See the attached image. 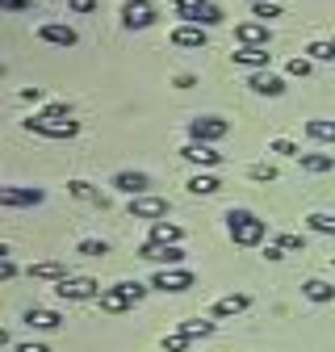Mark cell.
I'll return each mask as SVG.
<instances>
[{
	"mask_svg": "<svg viewBox=\"0 0 335 352\" xmlns=\"http://www.w3.org/2000/svg\"><path fill=\"white\" fill-rule=\"evenodd\" d=\"M264 260H285V252L277 243H264Z\"/></svg>",
	"mask_w": 335,
	"mask_h": 352,
	"instance_id": "7bdbcfd3",
	"label": "cell"
},
{
	"mask_svg": "<svg viewBox=\"0 0 335 352\" xmlns=\"http://www.w3.org/2000/svg\"><path fill=\"white\" fill-rule=\"evenodd\" d=\"M231 59H235V67H247V72H268L273 51L268 47H239V51H231Z\"/></svg>",
	"mask_w": 335,
	"mask_h": 352,
	"instance_id": "8fae6325",
	"label": "cell"
},
{
	"mask_svg": "<svg viewBox=\"0 0 335 352\" xmlns=\"http://www.w3.org/2000/svg\"><path fill=\"white\" fill-rule=\"evenodd\" d=\"M130 218H147V223H159V218H168V201L163 197H130Z\"/></svg>",
	"mask_w": 335,
	"mask_h": 352,
	"instance_id": "30bf717a",
	"label": "cell"
},
{
	"mask_svg": "<svg viewBox=\"0 0 335 352\" xmlns=\"http://www.w3.org/2000/svg\"><path fill=\"white\" fill-rule=\"evenodd\" d=\"M17 101H25V105H30V101H42V88H38V84H34V88H21Z\"/></svg>",
	"mask_w": 335,
	"mask_h": 352,
	"instance_id": "ab89813d",
	"label": "cell"
},
{
	"mask_svg": "<svg viewBox=\"0 0 335 352\" xmlns=\"http://www.w3.org/2000/svg\"><path fill=\"white\" fill-rule=\"evenodd\" d=\"M268 151H273V155H302V151L293 147L289 139H273V143H268Z\"/></svg>",
	"mask_w": 335,
	"mask_h": 352,
	"instance_id": "f35d334b",
	"label": "cell"
},
{
	"mask_svg": "<svg viewBox=\"0 0 335 352\" xmlns=\"http://www.w3.org/2000/svg\"><path fill=\"white\" fill-rule=\"evenodd\" d=\"M251 306V298L247 294H227V298H218L214 306H209V319H235V315H243Z\"/></svg>",
	"mask_w": 335,
	"mask_h": 352,
	"instance_id": "ac0fdd59",
	"label": "cell"
},
{
	"mask_svg": "<svg viewBox=\"0 0 335 352\" xmlns=\"http://www.w3.org/2000/svg\"><path fill=\"white\" fill-rule=\"evenodd\" d=\"M227 235L239 248H260L268 227H264V218H256L251 210H227Z\"/></svg>",
	"mask_w": 335,
	"mask_h": 352,
	"instance_id": "6da1fadb",
	"label": "cell"
},
{
	"mask_svg": "<svg viewBox=\"0 0 335 352\" xmlns=\"http://www.w3.org/2000/svg\"><path fill=\"white\" fill-rule=\"evenodd\" d=\"M101 281L97 277H67V281H59L55 285V298H63V302H89V298H101Z\"/></svg>",
	"mask_w": 335,
	"mask_h": 352,
	"instance_id": "277c9868",
	"label": "cell"
},
{
	"mask_svg": "<svg viewBox=\"0 0 335 352\" xmlns=\"http://www.w3.org/2000/svg\"><path fill=\"white\" fill-rule=\"evenodd\" d=\"M302 294H306L310 302H335V285H327V281H319V277L302 281Z\"/></svg>",
	"mask_w": 335,
	"mask_h": 352,
	"instance_id": "4316f807",
	"label": "cell"
},
{
	"mask_svg": "<svg viewBox=\"0 0 335 352\" xmlns=\"http://www.w3.org/2000/svg\"><path fill=\"white\" fill-rule=\"evenodd\" d=\"M21 126L34 130V135H47V139H76V130H80L76 118H67V122H38V118H25Z\"/></svg>",
	"mask_w": 335,
	"mask_h": 352,
	"instance_id": "52a82bcc",
	"label": "cell"
},
{
	"mask_svg": "<svg viewBox=\"0 0 335 352\" xmlns=\"http://www.w3.org/2000/svg\"><path fill=\"white\" fill-rule=\"evenodd\" d=\"M181 155L189 160V164H197V168H218L222 164V151H214V143H185L181 147Z\"/></svg>",
	"mask_w": 335,
	"mask_h": 352,
	"instance_id": "7c38bea8",
	"label": "cell"
},
{
	"mask_svg": "<svg viewBox=\"0 0 335 352\" xmlns=\"http://www.w3.org/2000/svg\"><path fill=\"white\" fill-rule=\"evenodd\" d=\"M247 88H251L256 97H281V93H285V80L273 76V72H251V76H247Z\"/></svg>",
	"mask_w": 335,
	"mask_h": 352,
	"instance_id": "e0dca14e",
	"label": "cell"
},
{
	"mask_svg": "<svg viewBox=\"0 0 335 352\" xmlns=\"http://www.w3.org/2000/svg\"><path fill=\"white\" fill-rule=\"evenodd\" d=\"M273 243H277L285 256H289V252H306V239H302V235H277Z\"/></svg>",
	"mask_w": 335,
	"mask_h": 352,
	"instance_id": "d590c367",
	"label": "cell"
},
{
	"mask_svg": "<svg viewBox=\"0 0 335 352\" xmlns=\"http://www.w3.org/2000/svg\"><path fill=\"white\" fill-rule=\"evenodd\" d=\"M117 193H126V197H143L147 189H151V176L147 172H130V168H126V172H117L113 176V181H109Z\"/></svg>",
	"mask_w": 335,
	"mask_h": 352,
	"instance_id": "9c48e42d",
	"label": "cell"
},
{
	"mask_svg": "<svg viewBox=\"0 0 335 352\" xmlns=\"http://www.w3.org/2000/svg\"><path fill=\"white\" fill-rule=\"evenodd\" d=\"M218 189H222V181H218V176H209V172H197L193 181H189V193L193 197H214Z\"/></svg>",
	"mask_w": 335,
	"mask_h": 352,
	"instance_id": "d4e9b609",
	"label": "cell"
},
{
	"mask_svg": "<svg viewBox=\"0 0 335 352\" xmlns=\"http://www.w3.org/2000/svg\"><path fill=\"white\" fill-rule=\"evenodd\" d=\"M251 17L268 25L273 17H281V5H273V0H260V5H251Z\"/></svg>",
	"mask_w": 335,
	"mask_h": 352,
	"instance_id": "1f68e13d",
	"label": "cell"
},
{
	"mask_svg": "<svg viewBox=\"0 0 335 352\" xmlns=\"http://www.w3.org/2000/svg\"><path fill=\"white\" fill-rule=\"evenodd\" d=\"M42 201H47V193H42V189H25V185H5V189H0V206H9V210L42 206Z\"/></svg>",
	"mask_w": 335,
	"mask_h": 352,
	"instance_id": "ba28073f",
	"label": "cell"
},
{
	"mask_svg": "<svg viewBox=\"0 0 335 352\" xmlns=\"http://www.w3.org/2000/svg\"><path fill=\"white\" fill-rule=\"evenodd\" d=\"M306 227L319 235H335V218L331 214H306Z\"/></svg>",
	"mask_w": 335,
	"mask_h": 352,
	"instance_id": "f546056e",
	"label": "cell"
},
{
	"mask_svg": "<svg viewBox=\"0 0 335 352\" xmlns=\"http://www.w3.org/2000/svg\"><path fill=\"white\" fill-rule=\"evenodd\" d=\"M113 289H117V294H122L126 302H135V306H139V302L147 298V289H151V285H147V281H117Z\"/></svg>",
	"mask_w": 335,
	"mask_h": 352,
	"instance_id": "f1b7e54d",
	"label": "cell"
},
{
	"mask_svg": "<svg viewBox=\"0 0 335 352\" xmlns=\"http://www.w3.org/2000/svg\"><path fill=\"white\" fill-rule=\"evenodd\" d=\"M268 25L264 21H239L235 25V42H239V47H268Z\"/></svg>",
	"mask_w": 335,
	"mask_h": 352,
	"instance_id": "4fadbf2b",
	"label": "cell"
},
{
	"mask_svg": "<svg viewBox=\"0 0 335 352\" xmlns=\"http://www.w3.org/2000/svg\"><path fill=\"white\" fill-rule=\"evenodd\" d=\"M205 42H209V38H205L201 25H185V21H181V25L172 30V47H181V51H205Z\"/></svg>",
	"mask_w": 335,
	"mask_h": 352,
	"instance_id": "2e32d148",
	"label": "cell"
},
{
	"mask_svg": "<svg viewBox=\"0 0 335 352\" xmlns=\"http://www.w3.org/2000/svg\"><path fill=\"white\" fill-rule=\"evenodd\" d=\"M71 9H76V13H93L97 0H71Z\"/></svg>",
	"mask_w": 335,
	"mask_h": 352,
	"instance_id": "b9f144b4",
	"label": "cell"
},
{
	"mask_svg": "<svg viewBox=\"0 0 335 352\" xmlns=\"http://www.w3.org/2000/svg\"><path fill=\"white\" fill-rule=\"evenodd\" d=\"M298 164H302L306 172H331V168H335V155H327V151H302Z\"/></svg>",
	"mask_w": 335,
	"mask_h": 352,
	"instance_id": "484cf974",
	"label": "cell"
},
{
	"mask_svg": "<svg viewBox=\"0 0 335 352\" xmlns=\"http://www.w3.org/2000/svg\"><path fill=\"white\" fill-rule=\"evenodd\" d=\"M30 277L34 281H67V269H63V264L59 260H42V264H30Z\"/></svg>",
	"mask_w": 335,
	"mask_h": 352,
	"instance_id": "ffe728a7",
	"label": "cell"
},
{
	"mask_svg": "<svg viewBox=\"0 0 335 352\" xmlns=\"http://www.w3.org/2000/svg\"><path fill=\"white\" fill-rule=\"evenodd\" d=\"M331 264H335V256H331Z\"/></svg>",
	"mask_w": 335,
	"mask_h": 352,
	"instance_id": "c3c4849f",
	"label": "cell"
},
{
	"mask_svg": "<svg viewBox=\"0 0 335 352\" xmlns=\"http://www.w3.org/2000/svg\"><path fill=\"white\" fill-rule=\"evenodd\" d=\"M67 193H71V197H80V201H93V206H101V210L109 206V201H105V193H101L97 185H89V181H67Z\"/></svg>",
	"mask_w": 335,
	"mask_h": 352,
	"instance_id": "cb8c5ba5",
	"label": "cell"
},
{
	"mask_svg": "<svg viewBox=\"0 0 335 352\" xmlns=\"http://www.w3.org/2000/svg\"><path fill=\"white\" fill-rule=\"evenodd\" d=\"M21 323H25L30 331H55V327L63 323V315H59V311H47V306H30V311L21 315Z\"/></svg>",
	"mask_w": 335,
	"mask_h": 352,
	"instance_id": "9a60e30c",
	"label": "cell"
},
{
	"mask_svg": "<svg viewBox=\"0 0 335 352\" xmlns=\"http://www.w3.org/2000/svg\"><path fill=\"white\" fill-rule=\"evenodd\" d=\"M163 352H189V336H181V331L163 336Z\"/></svg>",
	"mask_w": 335,
	"mask_h": 352,
	"instance_id": "74e56055",
	"label": "cell"
},
{
	"mask_svg": "<svg viewBox=\"0 0 335 352\" xmlns=\"http://www.w3.org/2000/svg\"><path fill=\"white\" fill-rule=\"evenodd\" d=\"M126 5H147V0H126Z\"/></svg>",
	"mask_w": 335,
	"mask_h": 352,
	"instance_id": "bcb514c9",
	"label": "cell"
},
{
	"mask_svg": "<svg viewBox=\"0 0 335 352\" xmlns=\"http://www.w3.org/2000/svg\"><path fill=\"white\" fill-rule=\"evenodd\" d=\"M122 21H126V30H147V25L155 21V9H151V5H126Z\"/></svg>",
	"mask_w": 335,
	"mask_h": 352,
	"instance_id": "44dd1931",
	"label": "cell"
},
{
	"mask_svg": "<svg viewBox=\"0 0 335 352\" xmlns=\"http://www.w3.org/2000/svg\"><path fill=\"white\" fill-rule=\"evenodd\" d=\"M176 17L185 25H201V30H209V25L222 21V13H218L214 0H176Z\"/></svg>",
	"mask_w": 335,
	"mask_h": 352,
	"instance_id": "7a4b0ae2",
	"label": "cell"
},
{
	"mask_svg": "<svg viewBox=\"0 0 335 352\" xmlns=\"http://www.w3.org/2000/svg\"><path fill=\"white\" fill-rule=\"evenodd\" d=\"M247 176H251V181H260V185H273V181H277V168H273V164H251Z\"/></svg>",
	"mask_w": 335,
	"mask_h": 352,
	"instance_id": "d6a6232c",
	"label": "cell"
},
{
	"mask_svg": "<svg viewBox=\"0 0 335 352\" xmlns=\"http://www.w3.org/2000/svg\"><path fill=\"white\" fill-rule=\"evenodd\" d=\"M97 302H101V311H105V315H130V311H135V302H126L113 285H105Z\"/></svg>",
	"mask_w": 335,
	"mask_h": 352,
	"instance_id": "d6986e66",
	"label": "cell"
},
{
	"mask_svg": "<svg viewBox=\"0 0 335 352\" xmlns=\"http://www.w3.org/2000/svg\"><path fill=\"white\" fill-rule=\"evenodd\" d=\"M80 256H105L109 252V243L105 239H80V248H76Z\"/></svg>",
	"mask_w": 335,
	"mask_h": 352,
	"instance_id": "8d00e7d4",
	"label": "cell"
},
{
	"mask_svg": "<svg viewBox=\"0 0 335 352\" xmlns=\"http://www.w3.org/2000/svg\"><path fill=\"white\" fill-rule=\"evenodd\" d=\"M13 352H51V348H47V344H17Z\"/></svg>",
	"mask_w": 335,
	"mask_h": 352,
	"instance_id": "ee69618b",
	"label": "cell"
},
{
	"mask_svg": "<svg viewBox=\"0 0 335 352\" xmlns=\"http://www.w3.org/2000/svg\"><path fill=\"white\" fill-rule=\"evenodd\" d=\"M247 5H260V0H247Z\"/></svg>",
	"mask_w": 335,
	"mask_h": 352,
	"instance_id": "7dc6e473",
	"label": "cell"
},
{
	"mask_svg": "<svg viewBox=\"0 0 335 352\" xmlns=\"http://www.w3.org/2000/svg\"><path fill=\"white\" fill-rule=\"evenodd\" d=\"M172 5H176V0H172Z\"/></svg>",
	"mask_w": 335,
	"mask_h": 352,
	"instance_id": "f907efd6",
	"label": "cell"
},
{
	"mask_svg": "<svg viewBox=\"0 0 335 352\" xmlns=\"http://www.w3.org/2000/svg\"><path fill=\"white\" fill-rule=\"evenodd\" d=\"M310 63H314V59H306V55H298V59H289V63H285V72H289L293 80H306V76H310Z\"/></svg>",
	"mask_w": 335,
	"mask_h": 352,
	"instance_id": "e575fe53",
	"label": "cell"
},
{
	"mask_svg": "<svg viewBox=\"0 0 335 352\" xmlns=\"http://www.w3.org/2000/svg\"><path fill=\"white\" fill-rule=\"evenodd\" d=\"M172 84H176V88H193V84H197V80H193V76H189V72H181V76H176V80H172Z\"/></svg>",
	"mask_w": 335,
	"mask_h": 352,
	"instance_id": "f6af8a7d",
	"label": "cell"
},
{
	"mask_svg": "<svg viewBox=\"0 0 335 352\" xmlns=\"http://www.w3.org/2000/svg\"><path fill=\"white\" fill-rule=\"evenodd\" d=\"M0 9H5V13H21V9H30V0H0Z\"/></svg>",
	"mask_w": 335,
	"mask_h": 352,
	"instance_id": "60d3db41",
	"label": "cell"
},
{
	"mask_svg": "<svg viewBox=\"0 0 335 352\" xmlns=\"http://www.w3.org/2000/svg\"><path fill=\"white\" fill-rule=\"evenodd\" d=\"M227 135H231V122L218 118V113H197V118H189V139L193 143H218Z\"/></svg>",
	"mask_w": 335,
	"mask_h": 352,
	"instance_id": "3957f363",
	"label": "cell"
},
{
	"mask_svg": "<svg viewBox=\"0 0 335 352\" xmlns=\"http://www.w3.org/2000/svg\"><path fill=\"white\" fill-rule=\"evenodd\" d=\"M176 331H181V336H189V340H205L209 331H214V319H185Z\"/></svg>",
	"mask_w": 335,
	"mask_h": 352,
	"instance_id": "83f0119b",
	"label": "cell"
},
{
	"mask_svg": "<svg viewBox=\"0 0 335 352\" xmlns=\"http://www.w3.org/2000/svg\"><path fill=\"white\" fill-rule=\"evenodd\" d=\"M306 59H314V63L335 59V42H310V47H306Z\"/></svg>",
	"mask_w": 335,
	"mask_h": 352,
	"instance_id": "4dcf8cb0",
	"label": "cell"
},
{
	"mask_svg": "<svg viewBox=\"0 0 335 352\" xmlns=\"http://www.w3.org/2000/svg\"><path fill=\"white\" fill-rule=\"evenodd\" d=\"M306 135L314 143H335V118H306Z\"/></svg>",
	"mask_w": 335,
	"mask_h": 352,
	"instance_id": "603a6c76",
	"label": "cell"
},
{
	"mask_svg": "<svg viewBox=\"0 0 335 352\" xmlns=\"http://www.w3.org/2000/svg\"><path fill=\"white\" fill-rule=\"evenodd\" d=\"M38 38H42V42H51V47H63V51L80 42L76 30H71V25H59V21H42V25H38Z\"/></svg>",
	"mask_w": 335,
	"mask_h": 352,
	"instance_id": "5bb4252c",
	"label": "cell"
},
{
	"mask_svg": "<svg viewBox=\"0 0 335 352\" xmlns=\"http://www.w3.org/2000/svg\"><path fill=\"white\" fill-rule=\"evenodd\" d=\"M139 256L143 260H151V264H159V269H181L185 264V252H181V243H143L139 248Z\"/></svg>",
	"mask_w": 335,
	"mask_h": 352,
	"instance_id": "5b68a950",
	"label": "cell"
},
{
	"mask_svg": "<svg viewBox=\"0 0 335 352\" xmlns=\"http://www.w3.org/2000/svg\"><path fill=\"white\" fill-rule=\"evenodd\" d=\"M147 285H151V289H163V294H185V289H189V285H197V281H193V273H189V269H159Z\"/></svg>",
	"mask_w": 335,
	"mask_h": 352,
	"instance_id": "8992f818",
	"label": "cell"
},
{
	"mask_svg": "<svg viewBox=\"0 0 335 352\" xmlns=\"http://www.w3.org/2000/svg\"><path fill=\"white\" fill-rule=\"evenodd\" d=\"M34 118H38V122H67V118H71V109L55 101V105H47V109H42V113H34Z\"/></svg>",
	"mask_w": 335,
	"mask_h": 352,
	"instance_id": "836d02e7",
	"label": "cell"
},
{
	"mask_svg": "<svg viewBox=\"0 0 335 352\" xmlns=\"http://www.w3.org/2000/svg\"><path fill=\"white\" fill-rule=\"evenodd\" d=\"M151 243H181L185 239V231L176 227V223H168V218H159V223H151V235H147Z\"/></svg>",
	"mask_w": 335,
	"mask_h": 352,
	"instance_id": "7402d4cb",
	"label": "cell"
},
{
	"mask_svg": "<svg viewBox=\"0 0 335 352\" xmlns=\"http://www.w3.org/2000/svg\"><path fill=\"white\" fill-rule=\"evenodd\" d=\"M67 5H71V0H67Z\"/></svg>",
	"mask_w": 335,
	"mask_h": 352,
	"instance_id": "681fc988",
	"label": "cell"
}]
</instances>
